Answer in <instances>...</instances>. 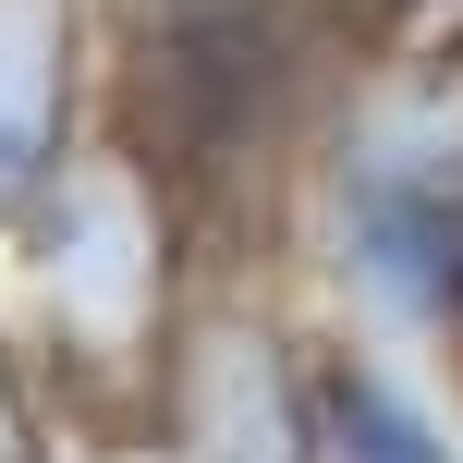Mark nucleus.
<instances>
[{"mask_svg":"<svg viewBox=\"0 0 463 463\" xmlns=\"http://www.w3.org/2000/svg\"><path fill=\"white\" fill-rule=\"evenodd\" d=\"M317 463H463L451 391L378 342L317 329Z\"/></svg>","mask_w":463,"mask_h":463,"instance_id":"39448f33","label":"nucleus"},{"mask_svg":"<svg viewBox=\"0 0 463 463\" xmlns=\"http://www.w3.org/2000/svg\"><path fill=\"white\" fill-rule=\"evenodd\" d=\"M135 463H317V317L280 256H208L146 378Z\"/></svg>","mask_w":463,"mask_h":463,"instance_id":"7ed1b4c3","label":"nucleus"},{"mask_svg":"<svg viewBox=\"0 0 463 463\" xmlns=\"http://www.w3.org/2000/svg\"><path fill=\"white\" fill-rule=\"evenodd\" d=\"M110 135V0H0V244Z\"/></svg>","mask_w":463,"mask_h":463,"instance_id":"20e7f679","label":"nucleus"},{"mask_svg":"<svg viewBox=\"0 0 463 463\" xmlns=\"http://www.w3.org/2000/svg\"><path fill=\"white\" fill-rule=\"evenodd\" d=\"M61 391H49L37 342L13 329V305H0V463H61Z\"/></svg>","mask_w":463,"mask_h":463,"instance_id":"423d86ee","label":"nucleus"},{"mask_svg":"<svg viewBox=\"0 0 463 463\" xmlns=\"http://www.w3.org/2000/svg\"><path fill=\"white\" fill-rule=\"evenodd\" d=\"M208 256H220V232L195 220V195L135 135H98L37 195V220L0 244V269H13V329L37 342V366H49L73 427H110L135 451L146 378H159L171 317L208 280Z\"/></svg>","mask_w":463,"mask_h":463,"instance_id":"f03ea898","label":"nucleus"},{"mask_svg":"<svg viewBox=\"0 0 463 463\" xmlns=\"http://www.w3.org/2000/svg\"><path fill=\"white\" fill-rule=\"evenodd\" d=\"M280 280L305 317L463 391V37L366 49L293 171Z\"/></svg>","mask_w":463,"mask_h":463,"instance_id":"f257e3e1","label":"nucleus"}]
</instances>
